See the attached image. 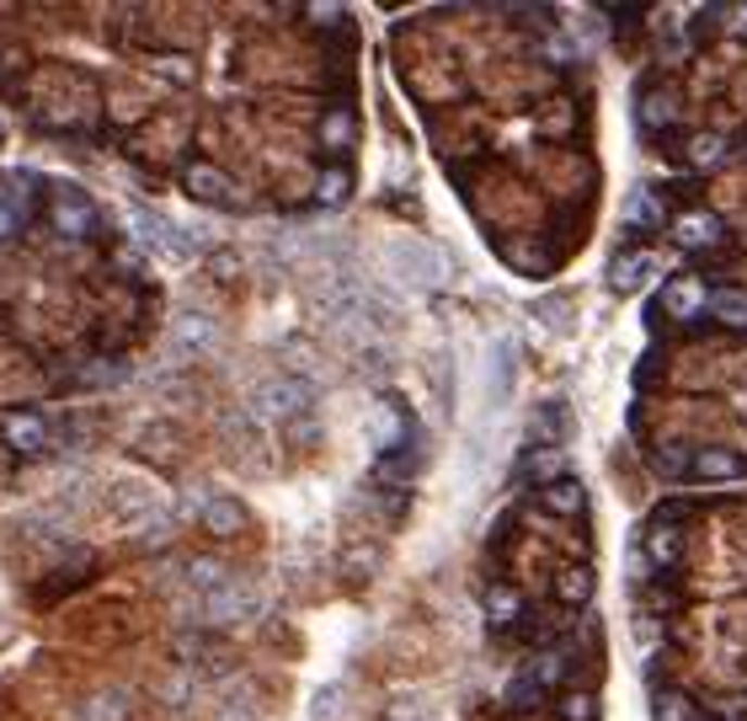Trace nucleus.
<instances>
[{
    "mask_svg": "<svg viewBox=\"0 0 747 721\" xmlns=\"http://www.w3.org/2000/svg\"><path fill=\"white\" fill-rule=\"evenodd\" d=\"M246 519V508L236 503V497H208V508H203V524L214 529V534H230V529H241Z\"/></svg>",
    "mask_w": 747,
    "mask_h": 721,
    "instance_id": "f3484780",
    "label": "nucleus"
},
{
    "mask_svg": "<svg viewBox=\"0 0 747 721\" xmlns=\"http://www.w3.org/2000/svg\"><path fill=\"white\" fill-rule=\"evenodd\" d=\"M705 311H710L716 321H726V327H747V289L743 283H716V289L705 294Z\"/></svg>",
    "mask_w": 747,
    "mask_h": 721,
    "instance_id": "1a4fd4ad",
    "label": "nucleus"
},
{
    "mask_svg": "<svg viewBox=\"0 0 747 721\" xmlns=\"http://www.w3.org/2000/svg\"><path fill=\"white\" fill-rule=\"evenodd\" d=\"M560 717H566V721H587V717H593V700H587V695H566Z\"/></svg>",
    "mask_w": 747,
    "mask_h": 721,
    "instance_id": "bb28decb",
    "label": "nucleus"
},
{
    "mask_svg": "<svg viewBox=\"0 0 747 721\" xmlns=\"http://www.w3.org/2000/svg\"><path fill=\"white\" fill-rule=\"evenodd\" d=\"M118 711H124V700H118V695H107V700H97V711H91V717L102 721V717H118Z\"/></svg>",
    "mask_w": 747,
    "mask_h": 721,
    "instance_id": "cd10ccee",
    "label": "nucleus"
},
{
    "mask_svg": "<svg viewBox=\"0 0 747 721\" xmlns=\"http://www.w3.org/2000/svg\"><path fill=\"white\" fill-rule=\"evenodd\" d=\"M523 476H534L540 486H556V481H566V450H556V444L529 450V459H523Z\"/></svg>",
    "mask_w": 747,
    "mask_h": 721,
    "instance_id": "ddd939ff",
    "label": "nucleus"
},
{
    "mask_svg": "<svg viewBox=\"0 0 747 721\" xmlns=\"http://www.w3.org/2000/svg\"><path fill=\"white\" fill-rule=\"evenodd\" d=\"M5 444L22 450V455H38V450L49 444V422H43L38 412H11V417H5Z\"/></svg>",
    "mask_w": 747,
    "mask_h": 721,
    "instance_id": "423d86ee",
    "label": "nucleus"
},
{
    "mask_svg": "<svg viewBox=\"0 0 747 721\" xmlns=\"http://www.w3.org/2000/svg\"><path fill=\"white\" fill-rule=\"evenodd\" d=\"M326 139H331L337 150H347V144H353V113H331V124H326Z\"/></svg>",
    "mask_w": 747,
    "mask_h": 721,
    "instance_id": "b1692460",
    "label": "nucleus"
},
{
    "mask_svg": "<svg viewBox=\"0 0 747 721\" xmlns=\"http://www.w3.org/2000/svg\"><path fill=\"white\" fill-rule=\"evenodd\" d=\"M192 583H203V589H219V583H225V567H219V561H198V567H192Z\"/></svg>",
    "mask_w": 747,
    "mask_h": 721,
    "instance_id": "a878e982",
    "label": "nucleus"
},
{
    "mask_svg": "<svg viewBox=\"0 0 747 721\" xmlns=\"http://www.w3.org/2000/svg\"><path fill=\"white\" fill-rule=\"evenodd\" d=\"M646 561H657V567H673V561H684V529L673 524L668 514H662L657 524L646 529Z\"/></svg>",
    "mask_w": 747,
    "mask_h": 721,
    "instance_id": "0eeeda50",
    "label": "nucleus"
},
{
    "mask_svg": "<svg viewBox=\"0 0 747 721\" xmlns=\"http://www.w3.org/2000/svg\"><path fill=\"white\" fill-rule=\"evenodd\" d=\"M16 230V208L11 203H0V236H11Z\"/></svg>",
    "mask_w": 747,
    "mask_h": 721,
    "instance_id": "c85d7f7f",
    "label": "nucleus"
},
{
    "mask_svg": "<svg viewBox=\"0 0 747 721\" xmlns=\"http://www.w3.org/2000/svg\"><path fill=\"white\" fill-rule=\"evenodd\" d=\"M347 193H353L347 172H326V177H320V188H315V198H320V203H342Z\"/></svg>",
    "mask_w": 747,
    "mask_h": 721,
    "instance_id": "4be33fe9",
    "label": "nucleus"
},
{
    "mask_svg": "<svg viewBox=\"0 0 747 721\" xmlns=\"http://www.w3.org/2000/svg\"><path fill=\"white\" fill-rule=\"evenodd\" d=\"M688 476H694V481H716V486H721V481H737V476H743V459L726 455V450H699V455L688 459Z\"/></svg>",
    "mask_w": 747,
    "mask_h": 721,
    "instance_id": "9d476101",
    "label": "nucleus"
},
{
    "mask_svg": "<svg viewBox=\"0 0 747 721\" xmlns=\"http://www.w3.org/2000/svg\"><path fill=\"white\" fill-rule=\"evenodd\" d=\"M705 294H710V289H705L699 278H673V283L662 289V311H668L673 321H694V316L705 311Z\"/></svg>",
    "mask_w": 747,
    "mask_h": 721,
    "instance_id": "39448f33",
    "label": "nucleus"
},
{
    "mask_svg": "<svg viewBox=\"0 0 747 721\" xmlns=\"http://www.w3.org/2000/svg\"><path fill=\"white\" fill-rule=\"evenodd\" d=\"M390 257H395V278H406L412 289H433L443 278V257H438L428 241H390Z\"/></svg>",
    "mask_w": 747,
    "mask_h": 721,
    "instance_id": "f257e3e1",
    "label": "nucleus"
},
{
    "mask_svg": "<svg viewBox=\"0 0 747 721\" xmlns=\"http://www.w3.org/2000/svg\"><path fill=\"white\" fill-rule=\"evenodd\" d=\"M662 219H668V198L651 193V188H635V193H630V203H624V225H630V230L646 236V230H657Z\"/></svg>",
    "mask_w": 747,
    "mask_h": 721,
    "instance_id": "6e6552de",
    "label": "nucleus"
},
{
    "mask_svg": "<svg viewBox=\"0 0 747 721\" xmlns=\"http://www.w3.org/2000/svg\"><path fill=\"white\" fill-rule=\"evenodd\" d=\"M337 700H342V695H337V684H320V695L311 700V721L331 717V711H337Z\"/></svg>",
    "mask_w": 747,
    "mask_h": 721,
    "instance_id": "393cba45",
    "label": "nucleus"
},
{
    "mask_svg": "<svg viewBox=\"0 0 747 721\" xmlns=\"http://www.w3.org/2000/svg\"><path fill=\"white\" fill-rule=\"evenodd\" d=\"M406 433H412V422H406L395 406H379V417H374V450L390 459V450H401V444H406Z\"/></svg>",
    "mask_w": 747,
    "mask_h": 721,
    "instance_id": "f8f14e48",
    "label": "nucleus"
},
{
    "mask_svg": "<svg viewBox=\"0 0 747 721\" xmlns=\"http://www.w3.org/2000/svg\"><path fill=\"white\" fill-rule=\"evenodd\" d=\"M214 337H219V327H214L208 316H192V311H187L182 321H177V342H182V347H214Z\"/></svg>",
    "mask_w": 747,
    "mask_h": 721,
    "instance_id": "6ab92c4d",
    "label": "nucleus"
},
{
    "mask_svg": "<svg viewBox=\"0 0 747 721\" xmlns=\"http://www.w3.org/2000/svg\"><path fill=\"white\" fill-rule=\"evenodd\" d=\"M187 193L198 198V203H230V198H236L219 166H192V172H187Z\"/></svg>",
    "mask_w": 747,
    "mask_h": 721,
    "instance_id": "9b49d317",
    "label": "nucleus"
},
{
    "mask_svg": "<svg viewBox=\"0 0 747 721\" xmlns=\"http://www.w3.org/2000/svg\"><path fill=\"white\" fill-rule=\"evenodd\" d=\"M540 503H545L550 514H560V519H571V514H582V503H587V497H582V481H571V476H566V481H556V486H545V492H540Z\"/></svg>",
    "mask_w": 747,
    "mask_h": 721,
    "instance_id": "2eb2a0df",
    "label": "nucleus"
},
{
    "mask_svg": "<svg viewBox=\"0 0 747 721\" xmlns=\"http://www.w3.org/2000/svg\"><path fill=\"white\" fill-rule=\"evenodd\" d=\"M518 615H523V598H518L512 589H497L492 598H486V620H492V625H512Z\"/></svg>",
    "mask_w": 747,
    "mask_h": 721,
    "instance_id": "aec40b11",
    "label": "nucleus"
},
{
    "mask_svg": "<svg viewBox=\"0 0 747 721\" xmlns=\"http://www.w3.org/2000/svg\"><path fill=\"white\" fill-rule=\"evenodd\" d=\"M726 236V225L716 219V214H705V208H688L684 219H673V241L688 246V252H699V246H716Z\"/></svg>",
    "mask_w": 747,
    "mask_h": 721,
    "instance_id": "7ed1b4c3",
    "label": "nucleus"
},
{
    "mask_svg": "<svg viewBox=\"0 0 747 721\" xmlns=\"http://www.w3.org/2000/svg\"><path fill=\"white\" fill-rule=\"evenodd\" d=\"M657 721H694V706H688L684 695H662L657 700Z\"/></svg>",
    "mask_w": 747,
    "mask_h": 721,
    "instance_id": "5701e85b",
    "label": "nucleus"
},
{
    "mask_svg": "<svg viewBox=\"0 0 747 721\" xmlns=\"http://www.w3.org/2000/svg\"><path fill=\"white\" fill-rule=\"evenodd\" d=\"M646 278H651V257L646 252H630V257H620V263L609 267V289L615 294H635Z\"/></svg>",
    "mask_w": 747,
    "mask_h": 721,
    "instance_id": "4468645a",
    "label": "nucleus"
},
{
    "mask_svg": "<svg viewBox=\"0 0 747 721\" xmlns=\"http://www.w3.org/2000/svg\"><path fill=\"white\" fill-rule=\"evenodd\" d=\"M587 593H593V572L587 567H566L560 572V598L566 604H587Z\"/></svg>",
    "mask_w": 747,
    "mask_h": 721,
    "instance_id": "412c9836",
    "label": "nucleus"
},
{
    "mask_svg": "<svg viewBox=\"0 0 747 721\" xmlns=\"http://www.w3.org/2000/svg\"><path fill=\"white\" fill-rule=\"evenodd\" d=\"M311 401H315V391L305 380H267V385L256 391V406H262L267 417H278V422L294 417V412H305Z\"/></svg>",
    "mask_w": 747,
    "mask_h": 721,
    "instance_id": "f03ea898",
    "label": "nucleus"
},
{
    "mask_svg": "<svg viewBox=\"0 0 747 721\" xmlns=\"http://www.w3.org/2000/svg\"><path fill=\"white\" fill-rule=\"evenodd\" d=\"M726 150H732L726 134H694V139H688V161H694V166H721Z\"/></svg>",
    "mask_w": 747,
    "mask_h": 721,
    "instance_id": "a211bd4d",
    "label": "nucleus"
},
{
    "mask_svg": "<svg viewBox=\"0 0 747 721\" xmlns=\"http://www.w3.org/2000/svg\"><path fill=\"white\" fill-rule=\"evenodd\" d=\"M91 219H97V203H91L86 193L69 188V193L54 198V230H60V236H86Z\"/></svg>",
    "mask_w": 747,
    "mask_h": 721,
    "instance_id": "20e7f679",
    "label": "nucleus"
},
{
    "mask_svg": "<svg viewBox=\"0 0 747 721\" xmlns=\"http://www.w3.org/2000/svg\"><path fill=\"white\" fill-rule=\"evenodd\" d=\"M635 113H641V124H646L651 134L668 129V124L679 118V107H673V97H668V91H641V107H635Z\"/></svg>",
    "mask_w": 747,
    "mask_h": 721,
    "instance_id": "dca6fc26",
    "label": "nucleus"
}]
</instances>
